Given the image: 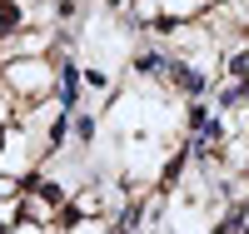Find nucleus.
I'll return each instance as SVG.
<instances>
[{"label": "nucleus", "instance_id": "obj_1", "mask_svg": "<svg viewBox=\"0 0 249 234\" xmlns=\"http://www.w3.org/2000/svg\"><path fill=\"white\" fill-rule=\"evenodd\" d=\"M0 90L10 100H45L55 90V70L45 55H20V60H0Z\"/></svg>", "mask_w": 249, "mask_h": 234}, {"label": "nucleus", "instance_id": "obj_2", "mask_svg": "<svg viewBox=\"0 0 249 234\" xmlns=\"http://www.w3.org/2000/svg\"><path fill=\"white\" fill-rule=\"evenodd\" d=\"M164 80H170L184 100H204V95H210V85H214L210 65H195V60H170V75H164Z\"/></svg>", "mask_w": 249, "mask_h": 234}, {"label": "nucleus", "instance_id": "obj_3", "mask_svg": "<svg viewBox=\"0 0 249 234\" xmlns=\"http://www.w3.org/2000/svg\"><path fill=\"white\" fill-rule=\"evenodd\" d=\"M170 50H164V45H140L135 55H130V70L140 75V80H164V75H170Z\"/></svg>", "mask_w": 249, "mask_h": 234}, {"label": "nucleus", "instance_id": "obj_4", "mask_svg": "<svg viewBox=\"0 0 249 234\" xmlns=\"http://www.w3.org/2000/svg\"><path fill=\"white\" fill-rule=\"evenodd\" d=\"M80 90H85V70H80L75 60H65V65L55 70V100L65 105V110H80Z\"/></svg>", "mask_w": 249, "mask_h": 234}, {"label": "nucleus", "instance_id": "obj_5", "mask_svg": "<svg viewBox=\"0 0 249 234\" xmlns=\"http://www.w3.org/2000/svg\"><path fill=\"white\" fill-rule=\"evenodd\" d=\"M25 20H30V0H0V40L20 35Z\"/></svg>", "mask_w": 249, "mask_h": 234}, {"label": "nucleus", "instance_id": "obj_6", "mask_svg": "<svg viewBox=\"0 0 249 234\" xmlns=\"http://www.w3.org/2000/svg\"><path fill=\"white\" fill-rule=\"evenodd\" d=\"M210 5H219V0H160V15L164 20H199Z\"/></svg>", "mask_w": 249, "mask_h": 234}, {"label": "nucleus", "instance_id": "obj_7", "mask_svg": "<svg viewBox=\"0 0 249 234\" xmlns=\"http://www.w3.org/2000/svg\"><path fill=\"white\" fill-rule=\"evenodd\" d=\"M70 125H75V140H80V144H95V135H100V115L75 110V115H70Z\"/></svg>", "mask_w": 249, "mask_h": 234}, {"label": "nucleus", "instance_id": "obj_8", "mask_svg": "<svg viewBox=\"0 0 249 234\" xmlns=\"http://www.w3.org/2000/svg\"><path fill=\"white\" fill-rule=\"evenodd\" d=\"M110 70L105 65H85V90H95V95H110Z\"/></svg>", "mask_w": 249, "mask_h": 234}, {"label": "nucleus", "instance_id": "obj_9", "mask_svg": "<svg viewBox=\"0 0 249 234\" xmlns=\"http://www.w3.org/2000/svg\"><path fill=\"white\" fill-rule=\"evenodd\" d=\"M20 224V199H0V234H10Z\"/></svg>", "mask_w": 249, "mask_h": 234}, {"label": "nucleus", "instance_id": "obj_10", "mask_svg": "<svg viewBox=\"0 0 249 234\" xmlns=\"http://www.w3.org/2000/svg\"><path fill=\"white\" fill-rule=\"evenodd\" d=\"M10 234H50V229H45V224H40V219H20V224H15Z\"/></svg>", "mask_w": 249, "mask_h": 234}, {"label": "nucleus", "instance_id": "obj_11", "mask_svg": "<svg viewBox=\"0 0 249 234\" xmlns=\"http://www.w3.org/2000/svg\"><path fill=\"white\" fill-rule=\"evenodd\" d=\"M135 234H150V229H135Z\"/></svg>", "mask_w": 249, "mask_h": 234}]
</instances>
